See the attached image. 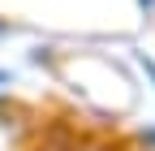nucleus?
<instances>
[{
    "instance_id": "nucleus-1",
    "label": "nucleus",
    "mask_w": 155,
    "mask_h": 151,
    "mask_svg": "<svg viewBox=\"0 0 155 151\" xmlns=\"http://www.w3.org/2000/svg\"><path fill=\"white\" fill-rule=\"evenodd\" d=\"M138 5H142V13H147V17H155V0H138Z\"/></svg>"
},
{
    "instance_id": "nucleus-2",
    "label": "nucleus",
    "mask_w": 155,
    "mask_h": 151,
    "mask_svg": "<svg viewBox=\"0 0 155 151\" xmlns=\"http://www.w3.org/2000/svg\"><path fill=\"white\" fill-rule=\"evenodd\" d=\"M0 82H13V78H9V73H5V69H0Z\"/></svg>"
}]
</instances>
